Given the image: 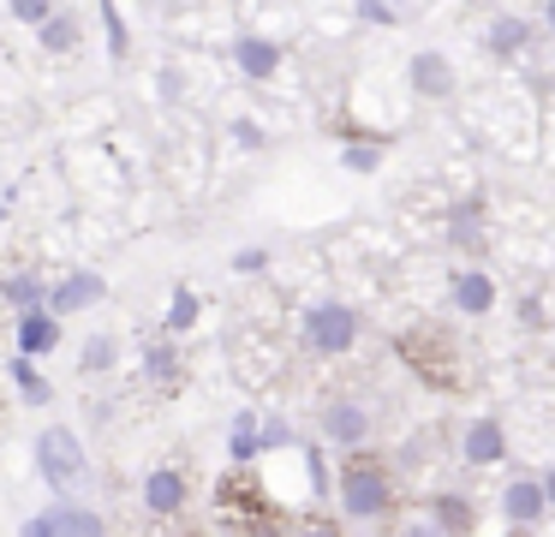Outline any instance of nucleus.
<instances>
[{
	"instance_id": "1",
	"label": "nucleus",
	"mask_w": 555,
	"mask_h": 537,
	"mask_svg": "<svg viewBox=\"0 0 555 537\" xmlns=\"http://www.w3.org/2000/svg\"><path fill=\"white\" fill-rule=\"evenodd\" d=\"M340 508H347V520H376V513H388V465L364 460V453L340 465Z\"/></svg>"
},
{
	"instance_id": "2",
	"label": "nucleus",
	"mask_w": 555,
	"mask_h": 537,
	"mask_svg": "<svg viewBox=\"0 0 555 537\" xmlns=\"http://www.w3.org/2000/svg\"><path fill=\"white\" fill-rule=\"evenodd\" d=\"M37 472L49 477L54 489H73L78 477L90 472V460H85V442H78L66 424H49V430L37 436Z\"/></svg>"
},
{
	"instance_id": "3",
	"label": "nucleus",
	"mask_w": 555,
	"mask_h": 537,
	"mask_svg": "<svg viewBox=\"0 0 555 537\" xmlns=\"http://www.w3.org/2000/svg\"><path fill=\"white\" fill-rule=\"evenodd\" d=\"M305 341L317 346V353H352V341H359V310L352 305H335V298H328V305H311L305 310Z\"/></svg>"
},
{
	"instance_id": "4",
	"label": "nucleus",
	"mask_w": 555,
	"mask_h": 537,
	"mask_svg": "<svg viewBox=\"0 0 555 537\" xmlns=\"http://www.w3.org/2000/svg\"><path fill=\"white\" fill-rule=\"evenodd\" d=\"M323 436L340 442V448H359V442L371 436V406H359V400H328V406H323Z\"/></svg>"
},
{
	"instance_id": "5",
	"label": "nucleus",
	"mask_w": 555,
	"mask_h": 537,
	"mask_svg": "<svg viewBox=\"0 0 555 537\" xmlns=\"http://www.w3.org/2000/svg\"><path fill=\"white\" fill-rule=\"evenodd\" d=\"M102 293H108V286H102V274L78 269V274H66V281H61V286H54V293H49V317H73V310L96 305Z\"/></svg>"
},
{
	"instance_id": "6",
	"label": "nucleus",
	"mask_w": 555,
	"mask_h": 537,
	"mask_svg": "<svg viewBox=\"0 0 555 537\" xmlns=\"http://www.w3.org/2000/svg\"><path fill=\"white\" fill-rule=\"evenodd\" d=\"M54 346H61V317H49V310H25V317H18V358L37 365L42 353H54Z\"/></svg>"
},
{
	"instance_id": "7",
	"label": "nucleus",
	"mask_w": 555,
	"mask_h": 537,
	"mask_svg": "<svg viewBox=\"0 0 555 537\" xmlns=\"http://www.w3.org/2000/svg\"><path fill=\"white\" fill-rule=\"evenodd\" d=\"M42 525H49V537H102V532H108L102 513L78 508V501H54V508L42 513Z\"/></svg>"
},
{
	"instance_id": "8",
	"label": "nucleus",
	"mask_w": 555,
	"mask_h": 537,
	"mask_svg": "<svg viewBox=\"0 0 555 537\" xmlns=\"http://www.w3.org/2000/svg\"><path fill=\"white\" fill-rule=\"evenodd\" d=\"M502 513H507L514 525H538L543 513H550V501H543L538 477H514V484L502 489Z\"/></svg>"
},
{
	"instance_id": "9",
	"label": "nucleus",
	"mask_w": 555,
	"mask_h": 537,
	"mask_svg": "<svg viewBox=\"0 0 555 537\" xmlns=\"http://www.w3.org/2000/svg\"><path fill=\"white\" fill-rule=\"evenodd\" d=\"M233 60H240L245 78H275L281 72V42H269V36H240V42H233Z\"/></svg>"
},
{
	"instance_id": "10",
	"label": "nucleus",
	"mask_w": 555,
	"mask_h": 537,
	"mask_svg": "<svg viewBox=\"0 0 555 537\" xmlns=\"http://www.w3.org/2000/svg\"><path fill=\"white\" fill-rule=\"evenodd\" d=\"M144 508L150 513H180L185 508V477L173 472V465H156V472L144 477Z\"/></svg>"
},
{
	"instance_id": "11",
	"label": "nucleus",
	"mask_w": 555,
	"mask_h": 537,
	"mask_svg": "<svg viewBox=\"0 0 555 537\" xmlns=\"http://www.w3.org/2000/svg\"><path fill=\"white\" fill-rule=\"evenodd\" d=\"M502 453H507L502 424H495V418H472V430H466V460H472V465H495Z\"/></svg>"
},
{
	"instance_id": "12",
	"label": "nucleus",
	"mask_w": 555,
	"mask_h": 537,
	"mask_svg": "<svg viewBox=\"0 0 555 537\" xmlns=\"http://www.w3.org/2000/svg\"><path fill=\"white\" fill-rule=\"evenodd\" d=\"M454 305L466 310V317H483V310L495 305V281L483 269H460L454 274Z\"/></svg>"
},
{
	"instance_id": "13",
	"label": "nucleus",
	"mask_w": 555,
	"mask_h": 537,
	"mask_svg": "<svg viewBox=\"0 0 555 537\" xmlns=\"http://www.w3.org/2000/svg\"><path fill=\"white\" fill-rule=\"evenodd\" d=\"M412 84H418L424 95H448L454 90V66H448L442 54H418L412 60Z\"/></svg>"
},
{
	"instance_id": "14",
	"label": "nucleus",
	"mask_w": 555,
	"mask_h": 537,
	"mask_svg": "<svg viewBox=\"0 0 555 537\" xmlns=\"http://www.w3.org/2000/svg\"><path fill=\"white\" fill-rule=\"evenodd\" d=\"M483 42H490V54H519V48H526V18H514V12H502V18H490V30H483Z\"/></svg>"
},
{
	"instance_id": "15",
	"label": "nucleus",
	"mask_w": 555,
	"mask_h": 537,
	"mask_svg": "<svg viewBox=\"0 0 555 537\" xmlns=\"http://www.w3.org/2000/svg\"><path fill=\"white\" fill-rule=\"evenodd\" d=\"M228 453H233V460H240V465L263 453V436H257V418H251V412H245L240 424H233V436H228Z\"/></svg>"
},
{
	"instance_id": "16",
	"label": "nucleus",
	"mask_w": 555,
	"mask_h": 537,
	"mask_svg": "<svg viewBox=\"0 0 555 537\" xmlns=\"http://www.w3.org/2000/svg\"><path fill=\"white\" fill-rule=\"evenodd\" d=\"M0 293H7V305H13L18 317H25V310H42V286L30 281V274H13V281L0 286Z\"/></svg>"
},
{
	"instance_id": "17",
	"label": "nucleus",
	"mask_w": 555,
	"mask_h": 537,
	"mask_svg": "<svg viewBox=\"0 0 555 537\" xmlns=\"http://www.w3.org/2000/svg\"><path fill=\"white\" fill-rule=\"evenodd\" d=\"M13 382H18V394H25L30 406H42V400H49V382H42V370L30 365V358H13Z\"/></svg>"
},
{
	"instance_id": "18",
	"label": "nucleus",
	"mask_w": 555,
	"mask_h": 537,
	"mask_svg": "<svg viewBox=\"0 0 555 537\" xmlns=\"http://www.w3.org/2000/svg\"><path fill=\"white\" fill-rule=\"evenodd\" d=\"M192 322H197V298H192V293H173L168 322H162V329H173V334H180V329H192Z\"/></svg>"
},
{
	"instance_id": "19",
	"label": "nucleus",
	"mask_w": 555,
	"mask_h": 537,
	"mask_svg": "<svg viewBox=\"0 0 555 537\" xmlns=\"http://www.w3.org/2000/svg\"><path fill=\"white\" fill-rule=\"evenodd\" d=\"M340 162H347L352 174H376V167H383V150H376V143H352V150L340 155Z\"/></svg>"
},
{
	"instance_id": "20",
	"label": "nucleus",
	"mask_w": 555,
	"mask_h": 537,
	"mask_svg": "<svg viewBox=\"0 0 555 537\" xmlns=\"http://www.w3.org/2000/svg\"><path fill=\"white\" fill-rule=\"evenodd\" d=\"M108 365H114V341H108V334H96V341L85 346V370H108Z\"/></svg>"
},
{
	"instance_id": "21",
	"label": "nucleus",
	"mask_w": 555,
	"mask_h": 537,
	"mask_svg": "<svg viewBox=\"0 0 555 537\" xmlns=\"http://www.w3.org/2000/svg\"><path fill=\"white\" fill-rule=\"evenodd\" d=\"M42 48H73V24L49 18V24H42Z\"/></svg>"
},
{
	"instance_id": "22",
	"label": "nucleus",
	"mask_w": 555,
	"mask_h": 537,
	"mask_svg": "<svg viewBox=\"0 0 555 537\" xmlns=\"http://www.w3.org/2000/svg\"><path fill=\"white\" fill-rule=\"evenodd\" d=\"M102 24H108V48H114V54H126V18L114 7H102Z\"/></svg>"
},
{
	"instance_id": "23",
	"label": "nucleus",
	"mask_w": 555,
	"mask_h": 537,
	"mask_svg": "<svg viewBox=\"0 0 555 537\" xmlns=\"http://www.w3.org/2000/svg\"><path fill=\"white\" fill-rule=\"evenodd\" d=\"M13 18H18V24H49L54 12L42 7V0H18V7H13Z\"/></svg>"
},
{
	"instance_id": "24",
	"label": "nucleus",
	"mask_w": 555,
	"mask_h": 537,
	"mask_svg": "<svg viewBox=\"0 0 555 537\" xmlns=\"http://www.w3.org/2000/svg\"><path fill=\"white\" fill-rule=\"evenodd\" d=\"M173 370H180V358L168 346H150V376H173Z\"/></svg>"
},
{
	"instance_id": "25",
	"label": "nucleus",
	"mask_w": 555,
	"mask_h": 537,
	"mask_svg": "<svg viewBox=\"0 0 555 537\" xmlns=\"http://www.w3.org/2000/svg\"><path fill=\"white\" fill-rule=\"evenodd\" d=\"M448 239H460V245H466V239H478V209H460L454 215V233Z\"/></svg>"
},
{
	"instance_id": "26",
	"label": "nucleus",
	"mask_w": 555,
	"mask_h": 537,
	"mask_svg": "<svg viewBox=\"0 0 555 537\" xmlns=\"http://www.w3.org/2000/svg\"><path fill=\"white\" fill-rule=\"evenodd\" d=\"M442 532H460V525H466V501H442Z\"/></svg>"
},
{
	"instance_id": "27",
	"label": "nucleus",
	"mask_w": 555,
	"mask_h": 537,
	"mask_svg": "<svg viewBox=\"0 0 555 537\" xmlns=\"http://www.w3.org/2000/svg\"><path fill=\"white\" fill-rule=\"evenodd\" d=\"M263 251H240V257H233V269H240V274H251V269H263Z\"/></svg>"
},
{
	"instance_id": "28",
	"label": "nucleus",
	"mask_w": 555,
	"mask_h": 537,
	"mask_svg": "<svg viewBox=\"0 0 555 537\" xmlns=\"http://www.w3.org/2000/svg\"><path fill=\"white\" fill-rule=\"evenodd\" d=\"M364 24H395V7H359Z\"/></svg>"
},
{
	"instance_id": "29",
	"label": "nucleus",
	"mask_w": 555,
	"mask_h": 537,
	"mask_svg": "<svg viewBox=\"0 0 555 537\" xmlns=\"http://www.w3.org/2000/svg\"><path fill=\"white\" fill-rule=\"evenodd\" d=\"M233 138H240V143H263V131H257L251 119H233Z\"/></svg>"
},
{
	"instance_id": "30",
	"label": "nucleus",
	"mask_w": 555,
	"mask_h": 537,
	"mask_svg": "<svg viewBox=\"0 0 555 537\" xmlns=\"http://www.w3.org/2000/svg\"><path fill=\"white\" fill-rule=\"evenodd\" d=\"M538 489H543V501H550V508H555V465H550V472L538 477Z\"/></svg>"
},
{
	"instance_id": "31",
	"label": "nucleus",
	"mask_w": 555,
	"mask_h": 537,
	"mask_svg": "<svg viewBox=\"0 0 555 537\" xmlns=\"http://www.w3.org/2000/svg\"><path fill=\"white\" fill-rule=\"evenodd\" d=\"M25 537H49V525H42V513H37V520L25 525Z\"/></svg>"
},
{
	"instance_id": "32",
	"label": "nucleus",
	"mask_w": 555,
	"mask_h": 537,
	"mask_svg": "<svg viewBox=\"0 0 555 537\" xmlns=\"http://www.w3.org/2000/svg\"><path fill=\"white\" fill-rule=\"evenodd\" d=\"M305 537H340V532H335V525H311Z\"/></svg>"
},
{
	"instance_id": "33",
	"label": "nucleus",
	"mask_w": 555,
	"mask_h": 537,
	"mask_svg": "<svg viewBox=\"0 0 555 537\" xmlns=\"http://www.w3.org/2000/svg\"><path fill=\"white\" fill-rule=\"evenodd\" d=\"M543 18H550V30H555V0H550V7H543Z\"/></svg>"
},
{
	"instance_id": "34",
	"label": "nucleus",
	"mask_w": 555,
	"mask_h": 537,
	"mask_svg": "<svg viewBox=\"0 0 555 537\" xmlns=\"http://www.w3.org/2000/svg\"><path fill=\"white\" fill-rule=\"evenodd\" d=\"M418 537H442V532H430V525H424V532H418Z\"/></svg>"
}]
</instances>
